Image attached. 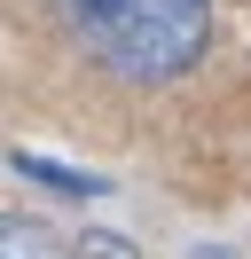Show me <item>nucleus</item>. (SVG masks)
Wrapping results in <instances>:
<instances>
[{"instance_id":"nucleus-1","label":"nucleus","mask_w":251,"mask_h":259,"mask_svg":"<svg viewBox=\"0 0 251 259\" xmlns=\"http://www.w3.org/2000/svg\"><path fill=\"white\" fill-rule=\"evenodd\" d=\"M63 24L118 79H181L212 39V0H63Z\"/></svg>"},{"instance_id":"nucleus-2","label":"nucleus","mask_w":251,"mask_h":259,"mask_svg":"<svg viewBox=\"0 0 251 259\" xmlns=\"http://www.w3.org/2000/svg\"><path fill=\"white\" fill-rule=\"evenodd\" d=\"M0 259H71V243L39 212H0Z\"/></svg>"},{"instance_id":"nucleus-3","label":"nucleus","mask_w":251,"mask_h":259,"mask_svg":"<svg viewBox=\"0 0 251 259\" xmlns=\"http://www.w3.org/2000/svg\"><path fill=\"white\" fill-rule=\"evenodd\" d=\"M31 181H47V189H63V196H102V181L94 173H63V165H47V157H16Z\"/></svg>"},{"instance_id":"nucleus-4","label":"nucleus","mask_w":251,"mask_h":259,"mask_svg":"<svg viewBox=\"0 0 251 259\" xmlns=\"http://www.w3.org/2000/svg\"><path fill=\"white\" fill-rule=\"evenodd\" d=\"M71 259H141L126 236H110V228H87V236L71 243Z\"/></svg>"}]
</instances>
